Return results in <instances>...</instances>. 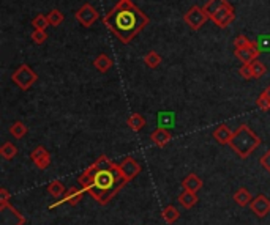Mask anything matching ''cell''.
<instances>
[{
  "label": "cell",
  "instance_id": "33",
  "mask_svg": "<svg viewBox=\"0 0 270 225\" xmlns=\"http://www.w3.org/2000/svg\"><path fill=\"white\" fill-rule=\"evenodd\" d=\"M239 74H240L243 79H247V80H250V79H255V77H253L251 63H245V65H242V66H240V69H239Z\"/></svg>",
  "mask_w": 270,
  "mask_h": 225
},
{
  "label": "cell",
  "instance_id": "3",
  "mask_svg": "<svg viewBox=\"0 0 270 225\" xmlns=\"http://www.w3.org/2000/svg\"><path fill=\"white\" fill-rule=\"evenodd\" d=\"M37 79H38L37 73L29 65H26V63L21 65L11 76V80L21 90H29V88L37 82Z\"/></svg>",
  "mask_w": 270,
  "mask_h": 225
},
{
  "label": "cell",
  "instance_id": "37",
  "mask_svg": "<svg viewBox=\"0 0 270 225\" xmlns=\"http://www.w3.org/2000/svg\"><path fill=\"white\" fill-rule=\"evenodd\" d=\"M264 92H266V95L269 96V99H270V85H269V87L266 88V90H264Z\"/></svg>",
  "mask_w": 270,
  "mask_h": 225
},
{
  "label": "cell",
  "instance_id": "30",
  "mask_svg": "<svg viewBox=\"0 0 270 225\" xmlns=\"http://www.w3.org/2000/svg\"><path fill=\"white\" fill-rule=\"evenodd\" d=\"M32 26H34V29H37V30H46L51 24L44 14H38L34 18V21H32Z\"/></svg>",
  "mask_w": 270,
  "mask_h": 225
},
{
  "label": "cell",
  "instance_id": "35",
  "mask_svg": "<svg viewBox=\"0 0 270 225\" xmlns=\"http://www.w3.org/2000/svg\"><path fill=\"white\" fill-rule=\"evenodd\" d=\"M261 165H263V167L266 168V170L270 173V150L266 153V155H264L263 158H261Z\"/></svg>",
  "mask_w": 270,
  "mask_h": 225
},
{
  "label": "cell",
  "instance_id": "16",
  "mask_svg": "<svg viewBox=\"0 0 270 225\" xmlns=\"http://www.w3.org/2000/svg\"><path fill=\"white\" fill-rule=\"evenodd\" d=\"M179 203L187 208V210H190V208H193L196 203H197V195H196V192L193 191H184L182 194L179 195Z\"/></svg>",
  "mask_w": 270,
  "mask_h": 225
},
{
  "label": "cell",
  "instance_id": "11",
  "mask_svg": "<svg viewBox=\"0 0 270 225\" xmlns=\"http://www.w3.org/2000/svg\"><path fill=\"white\" fill-rule=\"evenodd\" d=\"M250 208H251V211L258 216V218H264V216H267L270 213V200L266 195L261 194L256 198L251 200Z\"/></svg>",
  "mask_w": 270,
  "mask_h": 225
},
{
  "label": "cell",
  "instance_id": "12",
  "mask_svg": "<svg viewBox=\"0 0 270 225\" xmlns=\"http://www.w3.org/2000/svg\"><path fill=\"white\" fill-rule=\"evenodd\" d=\"M150 139H152V142L156 147H164L171 142L172 135L166 128H156V129L152 132V135H150Z\"/></svg>",
  "mask_w": 270,
  "mask_h": 225
},
{
  "label": "cell",
  "instance_id": "21",
  "mask_svg": "<svg viewBox=\"0 0 270 225\" xmlns=\"http://www.w3.org/2000/svg\"><path fill=\"white\" fill-rule=\"evenodd\" d=\"M47 192H49V194H51L52 197L59 198V197H62L63 194H67V189H65V186H63V183H62V181L54 180V181L49 183V186H47Z\"/></svg>",
  "mask_w": 270,
  "mask_h": 225
},
{
  "label": "cell",
  "instance_id": "14",
  "mask_svg": "<svg viewBox=\"0 0 270 225\" xmlns=\"http://www.w3.org/2000/svg\"><path fill=\"white\" fill-rule=\"evenodd\" d=\"M232 132L226 125H220L215 131H213V139H215L220 145H229V142H231V137H232Z\"/></svg>",
  "mask_w": 270,
  "mask_h": 225
},
{
  "label": "cell",
  "instance_id": "24",
  "mask_svg": "<svg viewBox=\"0 0 270 225\" xmlns=\"http://www.w3.org/2000/svg\"><path fill=\"white\" fill-rule=\"evenodd\" d=\"M161 216H163L164 222H168V224H174V222H176V221L179 219L180 213H179V210H177L176 206L169 205V206H166L164 210H163Z\"/></svg>",
  "mask_w": 270,
  "mask_h": 225
},
{
  "label": "cell",
  "instance_id": "15",
  "mask_svg": "<svg viewBox=\"0 0 270 225\" xmlns=\"http://www.w3.org/2000/svg\"><path fill=\"white\" fill-rule=\"evenodd\" d=\"M182 188L187 189V191L197 192L199 189H202V180H201L197 175L190 173V175H187V176H185L184 181H182Z\"/></svg>",
  "mask_w": 270,
  "mask_h": 225
},
{
  "label": "cell",
  "instance_id": "5",
  "mask_svg": "<svg viewBox=\"0 0 270 225\" xmlns=\"http://www.w3.org/2000/svg\"><path fill=\"white\" fill-rule=\"evenodd\" d=\"M24 216L10 203L0 205V225H24Z\"/></svg>",
  "mask_w": 270,
  "mask_h": 225
},
{
  "label": "cell",
  "instance_id": "23",
  "mask_svg": "<svg viewBox=\"0 0 270 225\" xmlns=\"http://www.w3.org/2000/svg\"><path fill=\"white\" fill-rule=\"evenodd\" d=\"M144 63H146V66L150 68V69H155L160 66V63H161V57H160V54H158L156 51H150L146 54V57H144Z\"/></svg>",
  "mask_w": 270,
  "mask_h": 225
},
{
  "label": "cell",
  "instance_id": "27",
  "mask_svg": "<svg viewBox=\"0 0 270 225\" xmlns=\"http://www.w3.org/2000/svg\"><path fill=\"white\" fill-rule=\"evenodd\" d=\"M10 134L13 135L14 139H22L24 135L27 134V126L24 125L22 122H16L10 126Z\"/></svg>",
  "mask_w": 270,
  "mask_h": 225
},
{
  "label": "cell",
  "instance_id": "31",
  "mask_svg": "<svg viewBox=\"0 0 270 225\" xmlns=\"http://www.w3.org/2000/svg\"><path fill=\"white\" fill-rule=\"evenodd\" d=\"M256 106L258 109L261 110H270V99H269V96L266 95V92H263L259 96H258V99H256Z\"/></svg>",
  "mask_w": 270,
  "mask_h": 225
},
{
  "label": "cell",
  "instance_id": "25",
  "mask_svg": "<svg viewBox=\"0 0 270 225\" xmlns=\"http://www.w3.org/2000/svg\"><path fill=\"white\" fill-rule=\"evenodd\" d=\"M0 155H2L3 159L10 161L18 155V148H16V145H13V142H5L2 148H0Z\"/></svg>",
  "mask_w": 270,
  "mask_h": 225
},
{
  "label": "cell",
  "instance_id": "32",
  "mask_svg": "<svg viewBox=\"0 0 270 225\" xmlns=\"http://www.w3.org/2000/svg\"><path fill=\"white\" fill-rule=\"evenodd\" d=\"M46 39H47V33H46V30H34V33H32V41H34L35 44H43L46 43Z\"/></svg>",
  "mask_w": 270,
  "mask_h": 225
},
{
  "label": "cell",
  "instance_id": "4",
  "mask_svg": "<svg viewBox=\"0 0 270 225\" xmlns=\"http://www.w3.org/2000/svg\"><path fill=\"white\" fill-rule=\"evenodd\" d=\"M210 18H209V14L205 13L204 8L201 6H192L190 10L184 14V21L187 26L192 29V30H199L202 26H205V22H207Z\"/></svg>",
  "mask_w": 270,
  "mask_h": 225
},
{
  "label": "cell",
  "instance_id": "36",
  "mask_svg": "<svg viewBox=\"0 0 270 225\" xmlns=\"http://www.w3.org/2000/svg\"><path fill=\"white\" fill-rule=\"evenodd\" d=\"M10 200V192L6 189H0V205H6Z\"/></svg>",
  "mask_w": 270,
  "mask_h": 225
},
{
  "label": "cell",
  "instance_id": "19",
  "mask_svg": "<svg viewBox=\"0 0 270 225\" xmlns=\"http://www.w3.org/2000/svg\"><path fill=\"white\" fill-rule=\"evenodd\" d=\"M234 202L239 206H250L251 203V194L248 192L247 188H240L234 194Z\"/></svg>",
  "mask_w": 270,
  "mask_h": 225
},
{
  "label": "cell",
  "instance_id": "26",
  "mask_svg": "<svg viewBox=\"0 0 270 225\" xmlns=\"http://www.w3.org/2000/svg\"><path fill=\"white\" fill-rule=\"evenodd\" d=\"M46 18H47V21H49L51 26L57 27V26H60V24L63 22V19H65V16H63V13H62L60 10H57V8H54V10H51L49 13L46 14Z\"/></svg>",
  "mask_w": 270,
  "mask_h": 225
},
{
  "label": "cell",
  "instance_id": "13",
  "mask_svg": "<svg viewBox=\"0 0 270 225\" xmlns=\"http://www.w3.org/2000/svg\"><path fill=\"white\" fill-rule=\"evenodd\" d=\"M97 173H98V168L95 167V164H92L81 176H79V183H81V186H82L84 191H89L93 186L95 176H97Z\"/></svg>",
  "mask_w": 270,
  "mask_h": 225
},
{
  "label": "cell",
  "instance_id": "29",
  "mask_svg": "<svg viewBox=\"0 0 270 225\" xmlns=\"http://www.w3.org/2000/svg\"><path fill=\"white\" fill-rule=\"evenodd\" d=\"M251 69H253V77H255V79H261V77H263L267 73L266 65L261 60H258V59L251 63Z\"/></svg>",
  "mask_w": 270,
  "mask_h": 225
},
{
  "label": "cell",
  "instance_id": "2",
  "mask_svg": "<svg viewBox=\"0 0 270 225\" xmlns=\"http://www.w3.org/2000/svg\"><path fill=\"white\" fill-rule=\"evenodd\" d=\"M261 145V139L259 135L255 134L248 125H240L237 129L232 132L231 142H229V147H231L237 156H240L242 159H247L253 151Z\"/></svg>",
  "mask_w": 270,
  "mask_h": 225
},
{
  "label": "cell",
  "instance_id": "34",
  "mask_svg": "<svg viewBox=\"0 0 270 225\" xmlns=\"http://www.w3.org/2000/svg\"><path fill=\"white\" fill-rule=\"evenodd\" d=\"M253 41H250V39L245 36V35H239V36H235V39H234V47L235 49H240V47H247V46H250Z\"/></svg>",
  "mask_w": 270,
  "mask_h": 225
},
{
  "label": "cell",
  "instance_id": "8",
  "mask_svg": "<svg viewBox=\"0 0 270 225\" xmlns=\"http://www.w3.org/2000/svg\"><path fill=\"white\" fill-rule=\"evenodd\" d=\"M118 170H120L123 180L128 183L141 173V164L133 158H125L122 162L118 164Z\"/></svg>",
  "mask_w": 270,
  "mask_h": 225
},
{
  "label": "cell",
  "instance_id": "7",
  "mask_svg": "<svg viewBox=\"0 0 270 225\" xmlns=\"http://www.w3.org/2000/svg\"><path fill=\"white\" fill-rule=\"evenodd\" d=\"M210 19L215 22V26H218L221 29L231 26V24L234 22V19H235V10H234V6L231 3L225 5L223 8H221V10H218L215 14H213Z\"/></svg>",
  "mask_w": 270,
  "mask_h": 225
},
{
  "label": "cell",
  "instance_id": "17",
  "mask_svg": "<svg viewBox=\"0 0 270 225\" xmlns=\"http://www.w3.org/2000/svg\"><path fill=\"white\" fill-rule=\"evenodd\" d=\"M126 125L131 128V131L139 132L142 128L146 126V118L142 117L141 114H131L128 118H126Z\"/></svg>",
  "mask_w": 270,
  "mask_h": 225
},
{
  "label": "cell",
  "instance_id": "18",
  "mask_svg": "<svg viewBox=\"0 0 270 225\" xmlns=\"http://www.w3.org/2000/svg\"><path fill=\"white\" fill-rule=\"evenodd\" d=\"M93 65L100 71V73H108V71L111 69V66H113V60H111L106 54H100L98 57L93 60Z\"/></svg>",
  "mask_w": 270,
  "mask_h": 225
},
{
  "label": "cell",
  "instance_id": "9",
  "mask_svg": "<svg viewBox=\"0 0 270 225\" xmlns=\"http://www.w3.org/2000/svg\"><path fill=\"white\" fill-rule=\"evenodd\" d=\"M259 47L256 46V43H251L250 46L247 47H240V49H235L234 51V55L237 60H240V63H253L258 57H259Z\"/></svg>",
  "mask_w": 270,
  "mask_h": 225
},
{
  "label": "cell",
  "instance_id": "20",
  "mask_svg": "<svg viewBox=\"0 0 270 225\" xmlns=\"http://www.w3.org/2000/svg\"><path fill=\"white\" fill-rule=\"evenodd\" d=\"M229 2L228 0H209L207 3H205V6H204V10H205V13L209 14V18H212L213 14H215L218 10H221L225 5H228Z\"/></svg>",
  "mask_w": 270,
  "mask_h": 225
},
{
  "label": "cell",
  "instance_id": "6",
  "mask_svg": "<svg viewBox=\"0 0 270 225\" xmlns=\"http://www.w3.org/2000/svg\"><path fill=\"white\" fill-rule=\"evenodd\" d=\"M98 11L90 3H84L79 10L75 13L76 21L81 24L82 27H92L95 22L98 21Z\"/></svg>",
  "mask_w": 270,
  "mask_h": 225
},
{
  "label": "cell",
  "instance_id": "22",
  "mask_svg": "<svg viewBox=\"0 0 270 225\" xmlns=\"http://www.w3.org/2000/svg\"><path fill=\"white\" fill-rule=\"evenodd\" d=\"M84 194V189H76V188H68L67 194H65V202H68L70 205H76L77 202H81Z\"/></svg>",
  "mask_w": 270,
  "mask_h": 225
},
{
  "label": "cell",
  "instance_id": "1",
  "mask_svg": "<svg viewBox=\"0 0 270 225\" xmlns=\"http://www.w3.org/2000/svg\"><path fill=\"white\" fill-rule=\"evenodd\" d=\"M149 16L133 3V0H118L103 24L122 44H130L149 26Z\"/></svg>",
  "mask_w": 270,
  "mask_h": 225
},
{
  "label": "cell",
  "instance_id": "10",
  "mask_svg": "<svg viewBox=\"0 0 270 225\" xmlns=\"http://www.w3.org/2000/svg\"><path fill=\"white\" fill-rule=\"evenodd\" d=\"M30 159L34 161V164L39 168V170H44V168H47L51 164V155L44 147H37L34 151H32Z\"/></svg>",
  "mask_w": 270,
  "mask_h": 225
},
{
  "label": "cell",
  "instance_id": "28",
  "mask_svg": "<svg viewBox=\"0 0 270 225\" xmlns=\"http://www.w3.org/2000/svg\"><path fill=\"white\" fill-rule=\"evenodd\" d=\"M95 167H97L98 170H111V168L116 167V164L108 156L103 155V156H100L97 161H95Z\"/></svg>",
  "mask_w": 270,
  "mask_h": 225
}]
</instances>
